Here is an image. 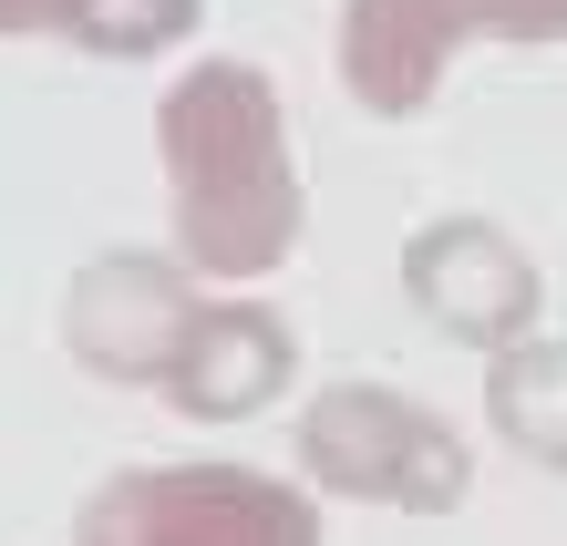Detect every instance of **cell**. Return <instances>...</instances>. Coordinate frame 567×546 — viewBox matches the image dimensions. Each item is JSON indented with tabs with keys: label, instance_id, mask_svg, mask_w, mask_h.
I'll return each mask as SVG.
<instances>
[{
	"label": "cell",
	"instance_id": "6da1fadb",
	"mask_svg": "<svg viewBox=\"0 0 567 546\" xmlns=\"http://www.w3.org/2000/svg\"><path fill=\"white\" fill-rule=\"evenodd\" d=\"M155 165H165V258L196 289H258L289 268L310 196L289 155V104L258 62H186L155 93Z\"/></svg>",
	"mask_w": 567,
	"mask_h": 546
},
{
	"label": "cell",
	"instance_id": "7a4b0ae2",
	"mask_svg": "<svg viewBox=\"0 0 567 546\" xmlns=\"http://www.w3.org/2000/svg\"><path fill=\"white\" fill-rule=\"evenodd\" d=\"M299 485L341 505H392V516H454L464 485H475V454L413 392L330 382L299 402Z\"/></svg>",
	"mask_w": 567,
	"mask_h": 546
},
{
	"label": "cell",
	"instance_id": "3957f363",
	"mask_svg": "<svg viewBox=\"0 0 567 546\" xmlns=\"http://www.w3.org/2000/svg\"><path fill=\"white\" fill-rule=\"evenodd\" d=\"M73 546H330L320 495L258 464H124L73 505Z\"/></svg>",
	"mask_w": 567,
	"mask_h": 546
},
{
	"label": "cell",
	"instance_id": "277c9868",
	"mask_svg": "<svg viewBox=\"0 0 567 546\" xmlns=\"http://www.w3.org/2000/svg\"><path fill=\"white\" fill-rule=\"evenodd\" d=\"M464 42H567V0H341V93L382 124H413L444 93Z\"/></svg>",
	"mask_w": 567,
	"mask_h": 546
},
{
	"label": "cell",
	"instance_id": "5b68a950",
	"mask_svg": "<svg viewBox=\"0 0 567 546\" xmlns=\"http://www.w3.org/2000/svg\"><path fill=\"white\" fill-rule=\"evenodd\" d=\"M403 299L423 310L433 340H454V351H516V340H537L547 320V268L526 258L516 227L495 217H423L403 237Z\"/></svg>",
	"mask_w": 567,
	"mask_h": 546
},
{
	"label": "cell",
	"instance_id": "8992f818",
	"mask_svg": "<svg viewBox=\"0 0 567 546\" xmlns=\"http://www.w3.org/2000/svg\"><path fill=\"white\" fill-rule=\"evenodd\" d=\"M196 310H207V289L165 248H104L62 279V351H73V371H93L114 392H165Z\"/></svg>",
	"mask_w": 567,
	"mask_h": 546
},
{
	"label": "cell",
	"instance_id": "52a82bcc",
	"mask_svg": "<svg viewBox=\"0 0 567 546\" xmlns=\"http://www.w3.org/2000/svg\"><path fill=\"white\" fill-rule=\"evenodd\" d=\"M289 382H299V330H289V310L227 289V299L196 310V330H186V351H176V371H165L155 402L176 423H258Z\"/></svg>",
	"mask_w": 567,
	"mask_h": 546
},
{
	"label": "cell",
	"instance_id": "ba28073f",
	"mask_svg": "<svg viewBox=\"0 0 567 546\" xmlns=\"http://www.w3.org/2000/svg\"><path fill=\"white\" fill-rule=\"evenodd\" d=\"M485 433L506 443L516 464L567 474V340H516V351L485 361Z\"/></svg>",
	"mask_w": 567,
	"mask_h": 546
},
{
	"label": "cell",
	"instance_id": "9c48e42d",
	"mask_svg": "<svg viewBox=\"0 0 567 546\" xmlns=\"http://www.w3.org/2000/svg\"><path fill=\"white\" fill-rule=\"evenodd\" d=\"M207 0H62V42H83L93 62H165L196 42Z\"/></svg>",
	"mask_w": 567,
	"mask_h": 546
},
{
	"label": "cell",
	"instance_id": "30bf717a",
	"mask_svg": "<svg viewBox=\"0 0 567 546\" xmlns=\"http://www.w3.org/2000/svg\"><path fill=\"white\" fill-rule=\"evenodd\" d=\"M62 31V0H0V42H42Z\"/></svg>",
	"mask_w": 567,
	"mask_h": 546
}]
</instances>
